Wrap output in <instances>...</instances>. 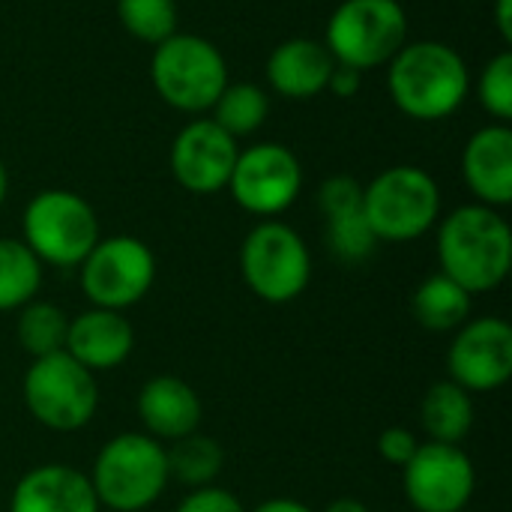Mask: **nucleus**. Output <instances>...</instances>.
Wrapping results in <instances>:
<instances>
[{"mask_svg": "<svg viewBox=\"0 0 512 512\" xmlns=\"http://www.w3.org/2000/svg\"><path fill=\"white\" fill-rule=\"evenodd\" d=\"M441 273L459 282L471 297L501 288L512 267V231L501 210L462 204L438 219Z\"/></svg>", "mask_w": 512, "mask_h": 512, "instance_id": "obj_1", "label": "nucleus"}, {"mask_svg": "<svg viewBox=\"0 0 512 512\" xmlns=\"http://www.w3.org/2000/svg\"><path fill=\"white\" fill-rule=\"evenodd\" d=\"M387 90L393 105L420 123L447 120L462 108L471 90L465 57L438 39L405 42L387 63Z\"/></svg>", "mask_w": 512, "mask_h": 512, "instance_id": "obj_2", "label": "nucleus"}, {"mask_svg": "<svg viewBox=\"0 0 512 512\" xmlns=\"http://www.w3.org/2000/svg\"><path fill=\"white\" fill-rule=\"evenodd\" d=\"M87 477L102 510H147L171 486L165 444L144 432H120L102 444Z\"/></svg>", "mask_w": 512, "mask_h": 512, "instance_id": "obj_3", "label": "nucleus"}, {"mask_svg": "<svg viewBox=\"0 0 512 512\" xmlns=\"http://www.w3.org/2000/svg\"><path fill=\"white\" fill-rule=\"evenodd\" d=\"M363 216L378 243H411L441 219V189L417 165H393L363 186Z\"/></svg>", "mask_w": 512, "mask_h": 512, "instance_id": "obj_4", "label": "nucleus"}, {"mask_svg": "<svg viewBox=\"0 0 512 512\" xmlns=\"http://www.w3.org/2000/svg\"><path fill=\"white\" fill-rule=\"evenodd\" d=\"M27 414L48 432L72 435L93 423L99 411V381L66 351L30 363L21 381Z\"/></svg>", "mask_w": 512, "mask_h": 512, "instance_id": "obj_5", "label": "nucleus"}, {"mask_svg": "<svg viewBox=\"0 0 512 512\" xmlns=\"http://www.w3.org/2000/svg\"><path fill=\"white\" fill-rule=\"evenodd\" d=\"M99 237L96 210L72 189H42L21 213V240L42 267H78Z\"/></svg>", "mask_w": 512, "mask_h": 512, "instance_id": "obj_6", "label": "nucleus"}, {"mask_svg": "<svg viewBox=\"0 0 512 512\" xmlns=\"http://www.w3.org/2000/svg\"><path fill=\"white\" fill-rule=\"evenodd\" d=\"M150 81L165 105L183 114H201L228 87V63L210 39L177 30L153 45Z\"/></svg>", "mask_w": 512, "mask_h": 512, "instance_id": "obj_7", "label": "nucleus"}, {"mask_svg": "<svg viewBox=\"0 0 512 512\" xmlns=\"http://www.w3.org/2000/svg\"><path fill=\"white\" fill-rule=\"evenodd\" d=\"M240 276L258 300L285 306L309 288L312 252L291 225L261 219L240 243Z\"/></svg>", "mask_w": 512, "mask_h": 512, "instance_id": "obj_8", "label": "nucleus"}, {"mask_svg": "<svg viewBox=\"0 0 512 512\" xmlns=\"http://www.w3.org/2000/svg\"><path fill=\"white\" fill-rule=\"evenodd\" d=\"M408 42V15L399 0H342L327 21L324 45L351 69L387 66Z\"/></svg>", "mask_w": 512, "mask_h": 512, "instance_id": "obj_9", "label": "nucleus"}, {"mask_svg": "<svg viewBox=\"0 0 512 512\" xmlns=\"http://www.w3.org/2000/svg\"><path fill=\"white\" fill-rule=\"evenodd\" d=\"M81 291L96 309L126 312L138 306L156 282L153 249L129 234L99 237L90 255L78 264Z\"/></svg>", "mask_w": 512, "mask_h": 512, "instance_id": "obj_10", "label": "nucleus"}, {"mask_svg": "<svg viewBox=\"0 0 512 512\" xmlns=\"http://www.w3.org/2000/svg\"><path fill=\"white\" fill-rule=\"evenodd\" d=\"M303 189V165L285 144H252L237 153L228 192L240 210L258 219H276L285 213Z\"/></svg>", "mask_w": 512, "mask_h": 512, "instance_id": "obj_11", "label": "nucleus"}, {"mask_svg": "<svg viewBox=\"0 0 512 512\" xmlns=\"http://www.w3.org/2000/svg\"><path fill=\"white\" fill-rule=\"evenodd\" d=\"M402 489L414 512H462L477 492L474 459L459 444L420 441L402 468Z\"/></svg>", "mask_w": 512, "mask_h": 512, "instance_id": "obj_12", "label": "nucleus"}, {"mask_svg": "<svg viewBox=\"0 0 512 512\" xmlns=\"http://www.w3.org/2000/svg\"><path fill=\"white\" fill-rule=\"evenodd\" d=\"M450 381L462 390L495 393L512 378V327L501 315L468 318L447 348Z\"/></svg>", "mask_w": 512, "mask_h": 512, "instance_id": "obj_13", "label": "nucleus"}, {"mask_svg": "<svg viewBox=\"0 0 512 512\" xmlns=\"http://www.w3.org/2000/svg\"><path fill=\"white\" fill-rule=\"evenodd\" d=\"M237 153V141L222 126L210 117H198L186 123L171 144V174L192 195H216L228 189Z\"/></svg>", "mask_w": 512, "mask_h": 512, "instance_id": "obj_14", "label": "nucleus"}, {"mask_svg": "<svg viewBox=\"0 0 512 512\" xmlns=\"http://www.w3.org/2000/svg\"><path fill=\"white\" fill-rule=\"evenodd\" d=\"M138 420L144 435L159 444H174L192 432H201L204 405L198 390L177 375H153L138 390Z\"/></svg>", "mask_w": 512, "mask_h": 512, "instance_id": "obj_15", "label": "nucleus"}, {"mask_svg": "<svg viewBox=\"0 0 512 512\" xmlns=\"http://www.w3.org/2000/svg\"><path fill=\"white\" fill-rule=\"evenodd\" d=\"M63 351L72 360H78L84 369H90L93 375L111 372V369H120L132 357L135 330L123 312L90 306L87 312H78L75 318H69Z\"/></svg>", "mask_w": 512, "mask_h": 512, "instance_id": "obj_16", "label": "nucleus"}, {"mask_svg": "<svg viewBox=\"0 0 512 512\" xmlns=\"http://www.w3.org/2000/svg\"><path fill=\"white\" fill-rule=\"evenodd\" d=\"M90 477L66 462H45L18 477L9 512H99Z\"/></svg>", "mask_w": 512, "mask_h": 512, "instance_id": "obj_17", "label": "nucleus"}, {"mask_svg": "<svg viewBox=\"0 0 512 512\" xmlns=\"http://www.w3.org/2000/svg\"><path fill=\"white\" fill-rule=\"evenodd\" d=\"M462 177L477 204L504 210L512 201V129L489 123L477 129L462 153Z\"/></svg>", "mask_w": 512, "mask_h": 512, "instance_id": "obj_18", "label": "nucleus"}, {"mask_svg": "<svg viewBox=\"0 0 512 512\" xmlns=\"http://www.w3.org/2000/svg\"><path fill=\"white\" fill-rule=\"evenodd\" d=\"M336 60L321 39L294 36L279 42L267 57V84L282 99H312L327 90Z\"/></svg>", "mask_w": 512, "mask_h": 512, "instance_id": "obj_19", "label": "nucleus"}, {"mask_svg": "<svg viewBox=\"0 0 512 512\" xmlns=\"http://www.w3.org/2000/svg\"><path fill=\"white\" fill-rule=\"evenodd\" d=\"M477 420V408H474V396L468 390H462L459 384L447 381H435L423 402H420V426L426 432L429 441L435 444H459L471 435Z\"/></svg>", "mask_w": 512, "mask_h": 512, "instance_id": "obj_20", "label": "nucleus"}, {"mask_svg": "<svg viewBox=\"0 0 512 512\" xmlns=\"http://www.w3.org/2000/svg\"><path fill=\"white\" fill-rule=\"evenodd\" d=\"M474 297L441 270L423 279L411 294V315L429 333H456L471 318Z\"/></svg>", "mask_w": 512, "mask_h": 512, "instance_id": "obj_21", "label": "nucleus"}, {"mask_svg": "<svg viewBox=\"0 0 512 512\" xmlns=\"http://www.w3.org/2000/svg\"><path fill=\"white\" fill-rule=\"evenodd\" d=\"M168 456V477L171 483H180L186 489H204L216 486V477L225 468V450L216 438L192 432L174 444H165Z\"/></svg>", "mask_w": 512, "mask_h": 512, "instance_id": "obj_22", "label": "nucleus"}, {"mask_svg": "<svg viewBox=\"0 0 512 512\" xmlns=\"http://www.w3.org/2000/svg\"><path fill=\"white\" fill-rule=\"evenodd\" d=\"M42 288V261L24 240L0 237V312H18Z\"/></svg>", "mask_w": 512, "mask_h": 512, "instance_id": "obj_23", "label": "nucleus"}, {"mask_svg": "<svg viewBox=\"0 0 512 512\" xmlns=\"http://www.w3.org/2000/svg\"><path fill=\"white\" fill-rule=\"evenodd\" d=\"M66 330H69V315L48 300H30L27 306L18 309L15 339L30 360L63 351Z\"/></svg>", "mask_w": 512, "mask_h": 512, "instance_id": "obj_24", "label": "nucleus"}, {"mask_svg": "<svg viewBox=\"0 0 512 512\" xmlns=\"http://www.w3.org/2000/svg\"><path fill=\"white\" fill-rule=\"evenodd\" d=\"M210 111H213L210 120L216 126H222L237 141V138L255 135L264 126V120L270 114V96L258 84L240 81V84H228Z\"/></svg>", "mask_w": 512, "mask_h": 512, "instance_id": "obj_25", "label": "nucleus"}, {"mask_svg": "<svg viewBox=\"0 0 512 512\" xmlns=\"http://www.w3.org/2000/svg\"><path fill=\"white\" fill-rule=\"evenodd\" d=\"M117 21L138 42L159 45L177 33V3L174 0H117Z\"/></svg>", "mask_w": 512, "mask_h": 512, "instance_id": "obj_26", "label": "nucleus"}, {"mask_svg": "<svg viewBox=\"0 0 512 512\" xmlns=\"http://www.w3.org/2000/svg\"><path fill=\"white\" fill-rule=\"evenodd\" d=\"M327 246L339 261L360 264L378 249V237L372 234V228H369V222H366V216L360 210V213L327 219Z\"/></svg>", "mask_w": 512, "mask_h": 512, "instance_id": "obj_27", "label": "nucleus"}, {"mask_svg": "<svg viewBox=\"0 0 512 512\" xmlns=\"http://www.w3.org/2000/svg\"><path fill=\"white\" fill-rule=\"evenodd\" d=\"M477 99L480 105L498 120V123H510L512 120V54L501 51L495 54L480 78H477Z\"/></svg>", "mask_w": 512, "mask_h": 512, "instance_id": "obj_28", "label": "nucleus"}, {"mask_svg": "<svg viewBox=\"0 0 512 512\" xmlns=\"http://www.w3.org/2000/svg\"><path fill=\"white\" fill-rule=\"evenodd\" d=\"M318 207L324 219L348 216L363 210V183L351 174H333L318 189Z\"/></svg>", "mask_w": 512, "mask_h": 512, "instance_id": "obj_29", "label": "nucleus"}, {"mask_svg": "<svg viewBox=\"0 0 512 512\" xmlns=\"http://www.w3.org/2000/svg\"><path fill=\"white\" fill-rule=\"evenodd\" d=\"M174 512H249L243 501L222 489V486H204V489H189V495L177 504Z\"/></svg>", "mask_w": 512, "mask_h": 512, "instance_id": "obj_30", "label": "nucleus"}, {"mask_svg": "<svg viewBox=\"0 0 512 512\" xmlns=\"http://www.w3.org/2000/svg\"><path fill=\"white\" fill-rule=\"evenodd\" d=\"M417 447H420V438L408 426H390L378 435V456L393 468H405L411 456L417 453Z\"/></svg>", "mask_w": 512, "mask_h": 512, "instance_id": "obj_31", "label": "nucleus"}, {"mask_svg": "<svg viewBox=\"0 0 512 512\" xmlns=\"http://www.w3.org/2000/svg\"><path fill=\"white\" fill-rule=\"evenodd\" d=\"M360 87H363V72H360V69H351V66H342V63L333 66L330 81H327V90H330L333 96L351 99V96L360 93Z\"/></svg>", "mask_w": 512, "mask_h": 512, "instance_id": "obj_32", "label": "nucleus"}, {"mask_svg": "<svg viewBox=\"0 0 512 512\" xmlns=\"http://www.w3.org/2000/svg\"><path fill=\"white\" fill-rule=\"evenodd\" d=\"M252 512H315L309 504L297 501V498H267L261 501Z\"/></svg>", "mask_w": 512, "mask_h": 512, "instance_id": "obj_33", "label": "nucleus"}, {"mask_svg": "<svg viewBox=\"0 0 512 512\" xmlns=\"http://www.w3.org/2000/svg\"><path fill=\"white\" fill-rule=\"evenodd\" d=\"M495 24L504 42H512V0H495Z\"/></svg>", "mask_w": 512, "mask_h": 512, "instance_id": "obj_34", "label": "nucleus"}, {"mask_svg": "<svg viewBox=\"0 0 512 512\" xmlns=\"http://www.w3.org/2000/svg\"><path fill=\"white\" fill-rule=\"evenodd\" d=\"M324 512H372L363 501H357V498H336V501H330Z\"/></svg>", "mask_w": 512, "mask_h": 512, "instance_id": "obj_35", "label": "nucleus"}, {"mask_svg": "<svg viewBox=\"0 0 512 512\" xmlns=\"http://www.w3.org/2000/svg\"><path fill=\"white\" fill-rule=\"evenodd\" d=\"M6 195H9V171H6V165H3V159H0V207H3V201H6Z\"/></svg>", "mask_w": 512, "mask_h": 512, "instance_id": "obj_36", "label": "nucleus"}, {"mask_svg": "<svg viewBox=\"0 0 512 512\" xmlns=\"http://www.w3.org/2000/svg\"><path fill=\"white\" fill-rule=\"evenodd\" d=\"M462 512H471V510H462Z\"/></svg>", "mask_w": 512, "mask_h": 512, "instance_id": "obj_37", "label": "nucleus"}]
</instances>
